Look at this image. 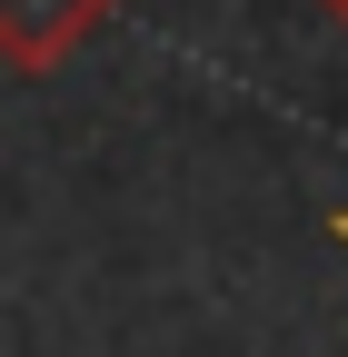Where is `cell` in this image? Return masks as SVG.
Wrapping results in <instances>:
<instances>
[{"label": "cell", "mask_w": 348, "mask_h": 357, "mask_svg": "<svg viewBox=\"0 0 348 357\" xmlns=\"http://www.w3.org/2000/svg\"><path fill=\"white\" fill-rule=\"evenodd\" d=\"M319 10H328V20H338V30H348V0H319Z\"/></svg>", "instance_id": "3"}, {"label": "cell", "mask_w": 348, "mask_h": 357, "mask_svg": "<svg viewBox=\"0 0 348 357\" xmlns=\"http://www.w3.org/2000/svg\"><path fill=\"white\" fill-rule=\"evenodd\" d=\"M110 10L119 0H0V70H20V79L70 70L110 30Z\"/></svg>", "instance_id": "1"}, {"label": "cell", "mask_w": 348, "mask_h": 357, "mask_svg": "<svg viewBox=\"0 0 348 357\" xmlns=\"http://www.w3.org/2000/svg\"><path fill=\"white\" fill-rule=\"evenodd\" d=\"M328 238H338V248H348V208H328Z\"/></svg>", "instance_id": "2"}]
</instances>
